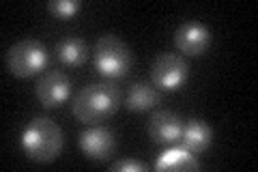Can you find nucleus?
<instances>
[{"label": "nucleus", "instance_id": "10", "mask_svg": "<svg viewBox=\"0 0 258 172\" xmlns=\"http://www.w3.org/2000/svg\"><path fill=\"white\" fill-rule=\"evenodd\" d=\"M179 142L191 153H205L213 142V129L205 121L191 119L187 123H183V134Z\"/></svg>", "mask_w": 258, "mask_h": 172}, {"label": "nucleus", "instance_id": "9", "mask_svg": "<svg viewBox=\"0 0 258 172\" xmlns=\"http://www.w3.org/2000/svg\"><path fill=\"white\" fill-rule=\"evenodd\" d=\"M149 136L157 144H174L181 140L183 134V121L174 112L159 110L149 119Z\"/></svg>", "mask_w": 258, "mask_h": 172}, {"label": "nucleus", "instance_id": "15", "mask_svg": "<svg viewBox=\"0 0 258 172\" xmlns=\"http://www.w3.org/2000/svg\"><path fill=\"white\" fill-rule=\"evenodd\" d=\"M112 170H114V172H144V170H147V163L136 161V159H123V161L114 163Z\"/></svg>", "mask_w": 258, "mask_h": 172}, {"label": "nucleus", "instance_id": "4", "mask_svg": "<svg viewBox=\"0 0 258 172\" xmlns=\"http://www.w3.org/2000/svg\"><path fill=\"white\" fill-rule=\"evenodd\" d=\"M47 50L41 41L24 39L11 45L5 54V65L15 78H30L47 65Z\"/></svg>", "mask_w": 258, "mask_h": 172}, {"label": "nucleus", "instance_id": "13", "mask_svg": "<svg viewBox=\"0 0 258 172\" xmlns=\"http://www.w3.org/2000/svg\"><path fill=\"white\" fill-rule=\"evenodd\" d=\"M56 52V59H58L62 65H69V67H78V65H82L88 56V47L82 39L78 37H64L60 39L58 43L54 47Z\"/></svg>", "mask_w": 258, "mask_h": 172}, {"label": "nucleus", "instance_id": "1", "mask_svg": "<svg viewBox=\"0 0 258 172\" xmlns=\"http://www.w3.org/2000/svg\"><path fill=\"white\" fill-rule=\"evenodd\" d=\"M20 142H22L24 153H26L32 161L50 163L58 157L64 136L56 121L47 119V117H35L22 129Z\"/></svg>", "mask_w": 258, "mask_h": 172}, {"label": "nucleus", "instance_id": "2", "mask_svg": "<svg viewBox=\"0 0 258 172\" xmlns=\"http://www.w3.org/2000/svg\"><path fill=\"white\" fill-rule=\"evenodd\" d=\"M120 105V91L118 86L110 82L101 84H88L76 95L74 99V114L78 121L88 125H99L101 121L110 119Z\"/></svg>", "mask_w": 258, "mask_h": 172}, {"label": "nucleus", "instance_id": "12", "mask_svg": "<svg viewBox=\"0 0 258 172\" xmlns=\"http://www.w3.org/2000/svg\"><path fill=\"white\" fill-rule=\"evenodd\" d=\"M159 103V91L153 84H147V82H136L129 88L127 95V108L132 112H147L153 105Z\"/></svg>", "mask_w": 258, "mask_h": 172}, {"label": "nucleus", "instance_id": "7", "mask_svg": "<svg viewBox=\"0 0 258 172\" xmlns=\"http://www.w3.org/2000/svg\"><path fill=\"white\" fill-rule=\"evenodd\" d=\"M71 95V82L60 69H52L37 82V97L45 108H58Z\"/></svg>", "mask_w": 258, "mask_h": 172}, {"label": "nucleus", "instance_id": "14", "mask_svg": "<svg viewBox=\"0 0 258 172\" xmlns=\"http://www.w3.org/2000/svg\"><path fill=\"white\" fill-rule=\"evenodd\" d=\"M80 7H82L80 0H52V3L47 5V9H50V13L54 15V18L69 20L76 11H80Z\"/></svg>", "mask_w": 258, "mask_h": 172}, {"label": "nucleus", "instance_id": "8", "mask_svg": "<svg viewBox=\"0 0 258 172\" xmlns=\"http://www.w3.org/2000/svg\"><path fill=\"white\" fill-rule=\"evenodd\" d=\"M80 149H82V153L88 159H95V161L108 159L116 149L114 132L101 125H93L80 136Z\"/></svg>", "mask_w": 258, "mask_h": 172}, {"label": "nucleus", "instance_id": "3", "mask_svg": "<svg viewBox=\"0 0 258 172\" xmlns=\"http://www.w3.org/2000/svg\"><path fill=\"white\" fill-rule=\"evenodd\" d=\"M134 65L132 50L116 35H103L95 43V67L108 80L125 78Z\"/></svg>", "mask_w": 258, "mask_h": 172}, {"label": "nucleus", "instance_id": "5", "mask_svg": "<svg viewBox=\"0 0 258 172\" xmlns=\"http://www.w3.org/2000/svg\"><path fill=\"white\" fill-rule=\"evenodd\" d=\"M151 78L161 91H179L189 78V65L179 54H161L153 63Z\"/></svg>", "mask_w": 258, "mask_h": 172}, {"label": "nucleus", "instance_id": "11", "mask_svg": "<svg viewBox=\"0 0 258 172\" xmlns=\"http://www.w3.org/2000/svg\"><path fill=\"white\" fill-rule=\"evenodd\" d=\"M155 168L159 172L164 170H198L200 161L196 159V155L187 151L185 146H172V149L164 151L155 161Z\"/></svg>", "mask_w": 258, "mask_h": 172}, {"label": "nucleus", "instance_id": "6", "mask_svg": "<svg viewBox=\"0 0 258 172\" xmlns=\"http://www.w3.org/2000/svg\"><path fill=\"white\" fill-rule=\"evenodd\" d=\"M174 43L183 54L200 56L209 50V45H211V32H209V28L203 22L189 20V22H183L181 26L176 28Z\"/></svg>", "mask_w": 258, "mask_h": 172}]
</instances>
